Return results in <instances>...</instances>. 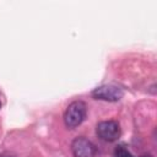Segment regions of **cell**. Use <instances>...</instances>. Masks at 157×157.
I'll return each instance as SVG.
<instances>
[{"label":"cell","mask_w":157,"mask_h":157,"mask_svg":"<svg viewBox=\"0 0 157 157\" xmlns=\"http://www.w3.org/2000/svg\"><path fill=\"white\" fill-rule=\"evenodd\" d=\"M92 97L96 99L105 101V102H118L123 98L124 91L114 85H103L99 87H96L92 91Z\"/></svg>","instance_id":"obj_2"},{"label":"cell","mask_w":157,"mask_h":157,"mask_svg":"<svg viewBox=\"0 0 157 157\" xmlns=\"http://www.w3.org/2000/svg\"><path fill=\"white\" fill-rule=\"evenodd\" d=\"M0 157H15V156L12 153H10V152H4V153L0 155Z\"/></svg>","instance_id":"obj_6"},{"label":"cell","mask_w":157,"mask_h":157,"mask_svg":"<svg viewBox=\"0 0 157 157\" xmlns=\"http://www.w3.org/2000/svg\"><path fill=\"white\" fill-rule=\"evenodd\" d=\"M114 155H115V157H135V156L128 150V147L124 146V145H118V146L115 147V150H114ZM140 157H151V156L144 155V156H140Z\"/></svg>","instance_id":"obj_5"},{"label":"cell","mask_w":157,"mask_h":157,"mask_svg":"<svg viewBox=\"0 0 157 157\" xmlns=\"http://www.w3.org/2000/svg\"><path fill=\"white\" fill-rule=\"evenodd\" d=\"M0 108H1V101H0Z\"/></svg>","instance_id":"obj_7"},{"label":"cell","mask_w":157,"mask_h":157,"mask_svg":"<svg viewBox=\"0 0 157 157\" xmlns=\"http://www.w3.org/2000/svg\"><path fill=\"white\" fill-rule=\"evenodd\" d=\"M86 113H87V107L85 104V102L82 101H75L71 104H69V107L65 110L64 114V123L69 129H74L77 128L86 118Z\"/></svg>","instance_id":"obj_1"},{"label":"cell","mask_w":157,"mask_h":157,"mask_svg":"<svg viewBox=\"0 0 157 157\" xmlns=\"http://www.w3.org/2000/svg\"><path fill=\"white\" fill-rule=\"evenodd\" d=\"M71 151L74 157H94L97 152L96 146L83 136H78L72 141Z\"/></svg>","instance_id":"obj_4"},{"label":"cell","mask_w":157,"mask_h":157,"mask_svg":"<svg viewBox=\"0 0 157 157\" xmlns=\"http://www.w3.org/2000/svg\"><path fill=\"white\" fill-rule=\"evenodd\" d=\"M96 131L98 137L107 142H113L120 136V126L114 120H105L98 123Z\"/></svg>","instance_id":"obj_3"}]
</instances>
